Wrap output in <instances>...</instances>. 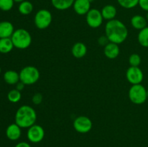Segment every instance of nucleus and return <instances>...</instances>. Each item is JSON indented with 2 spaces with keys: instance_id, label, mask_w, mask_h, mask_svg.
I'll list each match as a JSON object with an SVG mask.
<instances>
[{
  "instance_id": "f257e3e1",
  "label": "nucleus",
  "mask_w": 148,
  "mask_h": 147,
  "mask_svg": "<svg viewBox=\"0 0 148 147\" xmlns=\"http://www.w3.org/2000/svg\"><path fill=\"white\" fill-rule=\"evenodd\" d=\"M106 35L111 43L121 44L128 37L129 31L125 24L117 19L109 20L105 26Z\"/></svg>"
},
{
  "instance_id": "f03ea898",
  "label": "nucleus",
  "mask_w": 148,
  "mask_h": 147,
  "mask_svg": "<svg viewBox=\"0 0 148 147\" xmlns=\"http://www.w3.org/2000/svg\"><path fill=\"white\" fill-rule=\"evenodd\" d=\"M37 114L33 107L27 105L20 106L16 111L14 122L21 128H29L36 124Z\"/></svg>"
},
{
  "instance_id": "7ed1b4c3",
  "label": "nucleus",
  "mask_w": 148,
  "mask_h": 147,
  "mask_svg": "<svg viewBox=\"0 0 148 147\" xmlns=\"http://www.w3.org/2000/svg\"><path fill=\"white\" fill-rule=\"evenodd\" d=\"M14 47L20 50H24L30 46L32 43V36L25 29L20 28L14 30L11 37Z\"/></svg>"
},
{
  "instance_id": "20e7f679",
  "label": "nucleus",
  "mask_w": 148,
  "mask_h": 147,
  "mask_svg": "<svg viewBox=\"0 0 148 147\" xmlns=\"http://www.w3.org/2000/svg\"><path fill=\"white\" fill-rule=\"evenodd\" d=\"M20 81L25 85H32L36 84L40 79V71L33 66L23 67L20 71Z\"/></svg>"
},
{
  "instance_id": "39448f33",
  "label": "nucleus",
  "mask_w": 148,
  "mask_h": 147,
  "mask_svg": "<svg viewBox=\"0 0 148 147\" xmlns=\"http://www.w3.org/2000/svg\"><path fill=\"white\" fill-rule=\"evenodd\" d=\"M129 98L132 103L142 105L147 99V89L141 84L132 85L129 90Z\"/></svg>"
},
{
  "instance_id": "423d86ee",
  "label": "nucleus",
  "mask_w": 148,
  "mask_h": 147,
  "mask_svg": "<svg viewBox=\"0 0 148 147\" xmlns=\"http://www.w3.org/2000/svg\"><path fill=\"white\" fill-rule=\"evenodd\" d=\"M53 20L52 14L49 10L42 9L36 13L34 17V23L39 30H45L51 25Z\"/></svg>"
},
{
  "instance_id": "0eeeda50",
  "label": "nucleus",
  "mask_w": 148,
  "mask_h": 147,
  "mask_svg": "<svg viewBox=\"0 0 148 147\" xmlns=\"http://www.w3.org/2000/svg\"><path fill=\"white\" fill-rule=\"evenodd\" d=\"M73 127L79 133H87L92 128V122L88 117L81 115L74 120Z\"/></svg>"
},
{
  "instance_id": "6e6552de",
  "label": "nucleus",
  "mask_w": 148,
  "mask_h": 147,
  "mask_svg": "<svg viewBox=\"0 0 148 147\" xmlns=\"http://www.w3.org/2000/svg\"><path fill=\"white\" fill-rule=\"evenodd\" d=\"M101 12L98 9L92 8L86 14V22L89 27L95 29L101 27L103 22Z\"/></svg>"
},
{
  "instance_id": "1a4fd4ad",
  "label": "nucleus",
  "mask_w": 148,
  "mask_h": 147,
  "mask_svg": "<svg viewBox=\"0 0 148 147\" xmlns=\"http://www.w3.org/2000/svg\"><path fill=\"white\" fill-rule=\"evenodd\" d=\"M45 137V131L40 125L34 124L27 128V138L30 142L33 144H38L43 141Z\"/></svg>"
},
{
  "instance_id": "9d476101",
  "label": "nucleus",
  "mask_w": 148,
  "mask_h": 147,
  "mask_svg": "<svg viewBox=\"0 0 148 147\" xmlns=\"http://www.w3.org/2000/svg\"><path fill=\"white\" fill-rule=\"evenodd\" d=\"M127 81L132 85L139 84L143 82L144 74L139 66H130L126 72Z\"/></svg>"
},
{
  "instance_id": "9b49d317",
  "label": "nucleus",
  "mask_w": 148,
  "mask_h": 147,
  "mask_svg": "<svg viewBox=\"0 0 148 147\" xmlns=\"http://www.w3.org/2000/svg\"><path fill=\"white\" fill-rule=\"evenodd\" d=\"M72 7L77 14L86 15L91 9V3L88 0H75Z\"/></svg>"
},
{
  "instance_id": "f8f14e48",
  "label": "nucleus",
  "mask_w": 148,
  "mask_h": 147,
  "mask_svg": "<svg viewBox=\"0 0 148 147\" xmlns=\"http://www.w3.org/2000/svg\"><path fill=\"white\" fill-rule=\"evenodd\" d=\"M5 133L6 136L10 141H17L21 137L22 128L17 124L14 122L7 126Z\"/></svg>"
},
{
  "instance_id": "ddd939ff",
  "label": "nucleus",
  "mask_w": 148,
  "mask_h": 147,
  "mask_svg": "<svg viewBox=\"0 0 148 147\" xmlns=\"http://www.w3.org/2000/svg\"><path fill=\"white\" fill-rule=\"evenodd\" d=\"M103 53L106 58L109 59H115L120 53V48L118 44L114 43H109L104 47Z\"/></svg>"
},
{
  "instance_id": "4468645a",
  "label": "nucleus",
  "mask_w": 148,
  "mask_h": 147,
  "mask_svg": "<svg viewBox=\"0 0 148 147\" xmlns=\"http://www.w3.org/2000/svg\"><path fill=\"white\" fill-rule=\"evenodd\" d=\"M14 32V25L9 21L0 22V39L11 37Z\"/></svg>"
},
{
  "instance_id": "2eb2a0df",
  "label": "nucleus",
  "mask_w": 148,
  "mask_h": 147,
  "mask_svg": "<svg viewBox=\"0 0 148 147\" xmlns=\"http://www.w3.org/2000/svg\"><path fill=\"white\" fill-rule=\"evenodd\" d=\"M71 52H72V56L75 58L82 59L87 54L88 48L85 43L82 42H77L72 46Z\"/></svg>"
},
{
  "instance_id": "dca6fc26",
  "label": "nucleus",
  "mask_w": 148,
  "mask_h": 147,
  "mask_svg": "<svg viewBox=\"0 0 148 147\" xmlns=\"http://www.w3.org/2000/svg\"><path fill=\"white\" fill-rule=\"evenodd\" d=\"M101 12L104 20L108 21L116 19V16L117 14L116 8L112 4H107L104 6Z\"/></svg>"
},
{
  "instance_id": "f3484780",
  "label": "nucleus",
  "mask_w": 148,
  "mask_h": 147,
  "mask_svg": "<svg viewBox=\"0 0 148 147\" xmlns=\"http://www.w3.org/2000/svg\"><path fill=\"white\" fill-rule=\"evenodd\" d=\"M4 82L10 85H16L20 82V74L14 70H8L3 75Z\"/></svg>"
},
{
  "instance_id": "a211bd4d",
  "label": "nucleus",
  "mask_w": 148,
  "mask_h": 147,
  "mask_svg": "<svg viewBox=\"0 0 148 147\" xmlns=\"http://www.w3.org/2000/svg\"><path fill=\"white\" fill-rule=\"evenodd\" d=\"M147 21L145 17L140 14H136L131 18V24L135 30H141L147 27Z\"/></svg>"
},
{
  "instance_id": "6ab92c4d",
  "label": "nucleus",
  "mask_w": 148,
  "mask_h": 147,
  "mask_svg": "<svg viewBox=\"0 0 148 147\" xmlns=\"http://www.w3.org/2000/svg\"><path fill=\"white\" fill-rule=\"evenodd\" d=\"M75 0H51V4L56 10L63 11L73 6Z\"/></svg>"
},
{
  "instance_id": "aec40b11",
  "label": "nucleus",
  "mask_w": 148,
  "mask_h": 147,
  "mask_svg": "<svg viewBox=\"0 0 148 147\" xmlns=\"http://www.w3.org/2000/svg\"><path fill=\"white\" fill-rule=\"evenodd\" d=\"M14 45L11 40V37L0 39V53H9L14 48Z\"/></svg>"
},
{
  "instance_id": "412c9836",
  "label": "nucleus",
  "mask_w": 148,
  "mask_h": 147,
  "mask_svg": "<svg viewBox=\"0 0 148 147\" xmlns=\"http://www.w3.org/2000/svg\"><path fill=\"white\" fill-rule=\"evenodd\" d=\"M33 4L30 1L25 0L20 3L18 6V11L23 15H28L33 12Z\"/></svg>"
},
{
  "instance_id": "4be33fe9",
  "label": "nucleus",
  "mask_w": 148,
  "mask_h": 147,
  "mask_svg": "<svg viewBox=\"0 0 148 147\" xmlns=\"http://www.w3.org/2000/svg\"><path fill=\"white\" fill-rule=\"evenodd\" d=\"M137 40L141 46L148 48V26L140 30L137 35Z\"/></svg>"
},
{
  "instance_id": "5701e85b",
  "label": "nucleus",
  "mask_w": 148,
  "mask_h": 147,
  "mask_svg": "<svg viewBox=\"0 0 148 147\" xmlns=\"http://www.w3.org/2000/svg\"><path fill=\"white\" fill-rule=\"evenodd\" d=\"M22 98L21 92L17 89H13L10 90L7 94V99L12 103H17L20 101Z\"/></svg>"
},
{
  "instance_id": "b1692460",
  "label": "nucleus",
  "mask_w": 148,
  "mask_h": 147,
  "mask_svg": "<svg viewBox=\"0 0 148 147\" xmlns=\"http://www.w3.org/2000/svg\"><path fill=\"white\" fill-rule=\"evenodd\" d=\"M117 2L123 8L130 10L138 5L139 0H117Z\"/></svg>"
},
{
  "instance_id": "393cba45",
  "label": "nucleus",
  "mask_w": 148,
  "mask_h": 147,
  "mask_svg": "<svg viewBox=\"0 0 148 147\" xmlns=\"http://www.w3.org/2000/svg\"><path fill=\"white\" fill-rule=\"evenodd\" d=\"M14 0H0V10L4 12H8L13 8Z\"/></svg>"
},
{
  "instance_id": "a878e982",
  "label": "nucleus",
  "mask_w": 148,
  "mask_h": 147,
  "mask_svg": "<svg viewBox=\"0 0 148 147\" xmlns=\"http://www.w3.org/2000/svg\"><path fill=\"white\" fill-rule=\"evenodd\" d=\"M142 59L141 57L137 53H132L130 55L129 58V63H130V66H139L141 63Z\"/></svg>"
},
{
  "instance_id": "bb28decb",
  "label": "nucleus",
  "mask_w": 148,
  "mask_h": 147,
  "mask_svg": "<svg viewBox=\"0 0 148 147\" xmlns=\"http://www.w3.org/2000/svg\"><path fill=\"white\" fill-rule=\"evenodd\" d=\"M43 101V95L40 93H36L33 97H32V102L34 105H38Z\"/></svg>"
},
{
  "instance_id": "cd10ccee",
  "label": "nucleus",
  "mask_w": 148,
  "mask_h": 147,
  "mask_svg": "<svg viewBox=\"0 0 148 147\" xmlns=\"http://www.w3.org/2000/svg\"><path fill=\"white\" fill-rule=\"evenodd\" d=\"M98 43L101 46L105 47V46L109 43V40H108V38L107 37L106 35H102L98 39Z\"/></svg>"
},
{
  "instance_id": "c85d7f7f",
  "label": "nucleus",
  "mask_w": 148,
  "mask_h": 147,
  "mask_svg": "<svg viewBox=\"0 0 148 147\" xmlns=\"http://www.w3.org/2000/svg\"><path fill=\"white\" fill-rule=\"evenodd\" d=\"M138 5L140 8L145 12H148V0H139Z\"/></svg>"
},
{
  "instance_id": "c756f323",
  "label": "nucleus",
  "mask_w": 148,
  "mask_h": 147,
  "mask_svg": "<svg viewBox=\"0 0 148 147\" xmlns=\"http://www.w3.org/2000/svg\"><path fill=\"white\" fill-rule=\"evenodd\" d=\"M14 147H31V146H30V144H28L27 142H25V141H21V142L16 144Z\"/></svg>"
},
{
  "instance_id": "7c9ffc66",
  "label": "nucleus",
  "mask_w": 148,
  "mask_h": 147,
  "mask_svg": "<svg viewBox=\"0 0 148 147\" xmlns=\"http://www.w3.org/2000/svg\"><path fill=\"white\" fill-rule=\"evenodd\" d=\"M25 85L23 83V82H19L17 84H16V88L15 89H17V90H19V91H20V92H21V91H23V89H24V88H25Z\"/></svg>"
},
{
  "instance_id": "2f4dec72",
  "label": "nucleus",
  "mask_w": 148,
  "mask_h": 147,
  "mask_svg": "<svg viewBox=\"0 0 148 147\" xmlns=\"http://www.w3.org/2000/svg\"><path fill=\"white\" fill-rule=\"evenodd\" d=\"M14 2H17V3H21L23 2V1H25V0H14Z\"/></svg>"
},
{
  "instance_id": "473e14b6",
  "label": "nucleus",
  "mask_w": 148,
  "mask_h": 147,
  "mask_svg": "<svg viewBox=\"0 0 148 147\" xmlns=\"http://www.w3.org/2000/svg\"><path fill=\"white\" fill-rule=\"evenodd\" d=\"M145 18H146V20H147V21L148 22V12H147V14H146V17H145Z\"/></svg>"
},
{
  "instance_id": "72a5a7b5",
  "label": "nucleus",
  "mask_w": 148,
  "mask_h": 147,
  "mask_svg": "<svg viewBox=\"0 0 148 147\" xmlns=\"http://www.w3.org/2000/svg\"><path fill=\"white\" fill-rule=\"evenodd\" d=\"M88 1H89L90 3H92V1H95V0H88Z\"/></svg>"
},
{
  "instance_id": "f704fd0d",
  "label": "nucleus",
  "mask_w": 148,
  "mask_h": 147,
  "mask_svg": "<svg viewBox=\"0 0 148 147\" xmlns=\"http://www.w3.org/2000/svg\"><path fill=\"white\" fill-rule=\"evenodd\" d=\"M147 99H148V89H147Z\"/></svg>"
},
{
  "instance_id": "c9c22d12",
  "label": "nucleus",
  "mask_w": 148,
  "mask_h": 147,
  "mask_svg": "<svg viewBox=\"0 0 148 147\" xmlns=\"http://www.w3.org/2000/svg\"><path fill=\"white\" fill-rule=\"evenodd\" d=\"M1 73V67H0V74Z\"/></svg>"
}]
</instances>
